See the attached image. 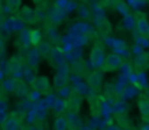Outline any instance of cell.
Segmentation results:
<instances>
[{"instance_id":"25","label":"cell","mask_w":149,"mask_h":130,"mask_svg":"<svg viewBox=\"0 0 149 130\" xmlns=\"http://www.w3.org/2000/svg\"><path fill=\"white\" fill-rule=\"evenodd\" d=\"M81 130H90L88 127H86V126H81Z\"/></svg>"},{"instance_id":"7","label":"cell","mask_w":149,"mask_h":130,"mask_svg":"<svg viewBox=\"0 0 149 130\" xmlns=\"http://www.w3.org/2000/svg\"><path fill=\"white\" fill-rule=\"evenodd\" d=\"M135 22H136V31H138L139 35H142V36L149 35V23H148V20H146V16L138 15V19Z\"/></svg>"},{"instance_id":"6","label":"cell","mask_w":149,"mask_h":130,"mask_svg":"<svg viewBox=\"0 0 149 130\" xmlns=\"http://www.w3.org/2000/svg\"><path fill=\"white\" fill-rule=\"evenodd\" d=\"M1 129L3 130H19L20 129V120L15 114L7 116L4 119V122L1 123Z\"/></svg>"},{"instance_id":"5","label":"cell","mask_w":149,"mask_h":130,"mask_svg":"<svg viewBox=\"0 0 149 130\" xmlns=\"http://www.w3.org/2000/svg\"><path fill=\"white\" fill-rule=\"evenodd\" d=\"M16 97L19 98H25L29 95V88L26 86V83L23 80H15V86H13V91H12Z\"/></svg>"},{"instance_id":"3","label":"cell","mask_w":149,"mask_h":130,"mask_svg":"<svg viewBox=\"0 0 149 130\" xmlns=\"http://www.w3.org/2000/svg\"><path fill=\"white\" fill-rule=\"evenodd\" d=\"M122 62L123 61H122L120 55H117V54H109V55H106L103 68H104L106 72H113V71H117L120 68Z\"/></svg>"},{"instance_id":"18","label":"cell","mask_w":149,"mask_h":130,"mask_svg":"<svg viewBox=\"0 0 149 130\" xmlns=\"http://www.w3.org/2000/svg\"><path fill=\"white\" fill-rule=\"evenodd\" d=\"M149 61V55L148 54H141L139 56H136L135 59V65L138 68H146V62Z\"/></svg>"},{"instance_id":"19","label":"cell","mask_w":149,"mask_h":130,"mask_svg":"<svg viewBox=\"0 0 149 130\" xmlns=\"http://www.w3.org/2000/svg\"><path fill=\"white\" fill-rule=\"evenodd\" d=\"M13 86H15L13 78H6V80L1 81V90L3 91H13Z\"/></svg>"},{"instance_id":"1","label":"cell","mask_w":149,"mask_h":130,"mask_svg":"<svg viewBox=\"0 0 149 130\" xmlns=\"http://www.w3.org/2000/svg\"><path fill=\"white\" fill-rule=\"evenodd\" d=\"M104 59H106V54L103 51V48H100L99 45L93 46L91 48V52H90V62L94 68V71H97L100 68H103L104 65Z\"/></svg>"},{"instance_id":"9","label":"cell","mask_w":149,"mask_h":130,"mask_svg":"<svg viewBox=\"0 0 149 130\" xmlns=\"http://www.w3.org/2000/svg\"><path fill=\"white\" fill-rule=\"evenodd\" d=\"M68 103V108H71L72 111H78L81 108V104H83V98L78 92H71L70 94V98L67 100Z\"/></svg>"},{"instance_id":"20","label":"cell","mask_w":149,"mask_h":130,"mask_svg":"<svg viewBox=\"0 0 149 130\" xmlns=\"http://www.w3.org/2000/svg\"><path fill=\"white\" fill-rule=\"evenodd\" d=\"M119 70L122 71L123 75H130L132 74V64L130 62H122V65H120Z\"/></svg>"},{"instance_id":"16","label":"cell","mask_w":149,"mask_h":130,"mask_svg":"<svg viewBox=\"0 0 149 130\" xmlns=\"http://www.w3.org/2000/svg\"><path fill=\"white\" fill-rule=\"evenodd\" d=\"M45 32H47V35H48V38H49L51 41H54V42H56L58 39H59V32H58V29H56V26L55 25H47L45 26Z\"/></svg>"},{"instance_id":"12","label":"cell","mask_w":149,"mask_h":130,"mask_svg":"<svg viewBox=\"0 0 149 130\" xmlns=\"http://www.w3.org/2000/svg\"><path fill=\"white\" fill-rule=\"evenodd\" d=\"M28 39H29V45H33V46H38L41 41H42V33L39 29H32L28 32Z\"/></svg>"},{"instance_id":"23","label":"cell","mask_w":149,"mask_h":130,"mask_svg":"<svg viewBox=\"0 0 149 130\" xmlns=\"http://www.w3.org/2000/svg\"><path fill=\"white\" fill-rule=\"evenodd\" d=\"M35 119H36V116H35V111H33V110H32V111H29V113H28V122L31 123V122H33Z\"/></svg>"},{"instance_id":"8","label":"cell","mask_w":149,"mask_h":130,"mask_svg":"<svg viewBox=\"0 0 149 130\" xmlns=\"http://www.w3.org/2000/svg\"><path fill=\"white\" fill-rule=\"evenodd\" d=\"M101 83H103V77H101V74L99 71H93L87 75V84L93 90H99L101 87Z\"/></svg>"},{"instance_id":"15","label":"cell","mask_w":149,"mask_h":130,"mask_svg":"<svg viewBox=\"0 0 149 130\" xmlns=\"http://www.w3.org/2000/svg\"><path fill=\"white\" fill-rule=\"evenodd\" d=\"M67 83H68V77L67 75H64V74H61V72H56L55 74V77H54V87L55 88H64V87L67 86Z\"/></svg>"},{"instance_id":"26","label":"cell","mask_w":149,"mask_h":130,"mask_svg":"<svg viewBox=\"0 0 149 130\" xmlns=\"http://www.w3.org/2000/svg\"><path fill=\"white\" fill-rule=\"evenodd\" d=\"M1 4H3V3H1V1H0V12H1Z\"/></svg>"},{"instance_id":"27","label":"cell","mask_w":149,"mask_h":130,"mask_svg":"<svg viewBox=\"0 0 149 130\" xmlns=\"http://www.w3.org/2000/svg\"><path fill=\"white\" fill-rule=\"evenodd\" d=\"M29 130H32V129H29Z\"/></svg>"},{"instance_id":"14","label":"cell","mask_w":149,"mask_h":130,"mask_svg":"<svg viewBox=\"0 0 149 130\" xmlns=\"http://www.w3.org/2000/svg\"><path fill=\"white\" fill-rule=\"evenodd\" d=\"M62 16H64L62 10H61V9H56V7H54L52 10H49V13H48V17H49V20H52V25H54V23H55V25L61 23V20H62Z\"/></svg>"},{"instance_id":"22","label":"cell","mask_w":149,"mask_h":130,"mask_svg":"<svg viewBox=\"0 0 149 130\" xmlns=\"http://www.w3.org/2000/svg\"><path fill=\"white\" fill-rule=\"evenodd\" d=\"M7 4H9V7L13 10V13H15L16 10H19V7H20V1H7Z\"/></svg>"},{"instance_id":"4","label":"cell","mask_w":149,"mask_h":130,"mask_svg":"<svg viewBox=\"0 0 149 130\" xmlns=\"http://www.w3.org/2000/svg\"><path fill=\"white\" fill-rule=\"evenodd\" d=\"M17 17H19L22 22H25V23H36V20H38V17H36V10H33V9H31V7H28V6H23V7L19 10Z\"/></svg>"},{"instance_id":"21","label":"cell","mask_w":149,"mask_h":130,"mask_svg":"<svg viewBox=\"0 0 149 130\" xmlns=\"http://www.w3.org/2000/svg\"><path fill=\"white\" fill-rule=\"evenodd\" d=\"M125 17H127V16H130V10L127 9V6L125 4V3H119V9H117Z\"/></svg>"},{"instance_id":"11","label":"cell","mask_w":149,"mask_h":130,"mask_svg":"<svg viewBox=\"0 0 149 130\" xmlns=\"http://www.w3.org/2000/svg\"><path fill=\"white\" fill-rule=\"evenodd\" d=\"M138 106H139V111H141L143 120L149 122V98H146V97H141Z\"/></svg>"},{"instance_id":"24","label":"cell","mask_w":149,"mask_h":130,"mask_svg":"<svg viewBox=\"0 0 149 130\" xmlns=\"http://www.w3.org/2000/svg\"><path fill=\"white\" fill-rule=\"evenodd\" d=\"M4 49V39H3V36L0 35V51H3Z\"/></svg>"},{"instance_id":"13","label":"cell","mask_w":149,"mask_h":130,"mask_svg":"<svg viewBox=\"0 0 149 130\" xmlns=\"http://www.w3.org/2000/svg\"><path fill=\"white\" fill-rule=\"evenodd\" d=\"M54 130H70V122L65 116H58L54 122Z\"/></svg>"},{"instance_id":"17","label":"cell","mask_w":149,"mask_h":130,"mask_svg":"<svg viewBox=\"0 0 149 130\" xmlns=\"http://www.w3.org/2000/svg\"><path fill=\"white\" fill-rule=\"evenodd\" d=\"M36 51H38V54H39V55H42V56H48V55L52 54L54 48L51 46L49 43H39Z\"/></svg>"},{"instance_id":"2","label":"cell","mask_w":149,"mask_h":130,"mask_svg":"<svg viewBox=\"0 0 149 130\" xmlns=\"http://www.w3.org/2000/svg\"><path fill=\"white\" fill-rule=\"evenodd\" d=\"M31 87L39 94H48L51 90V83L45 75H38L32 80Z\"/></svg>"},{"instance_id":"10","label":"cell","mask_w":149,"mask_h":130,"mask_svg":"<svg viewBox=\"0 0 149 130\" xmlns=\"http://www.w3.org/2000/svg\"><path fill=\"white\" fill-rule=\"evenodd\" d=\"M67 108H68V103H67V100H64V98H58V100H55V101L52 103V110H54V113L56 114V117L61 116V114H64Z\"/></svg>"}]
</instances>
